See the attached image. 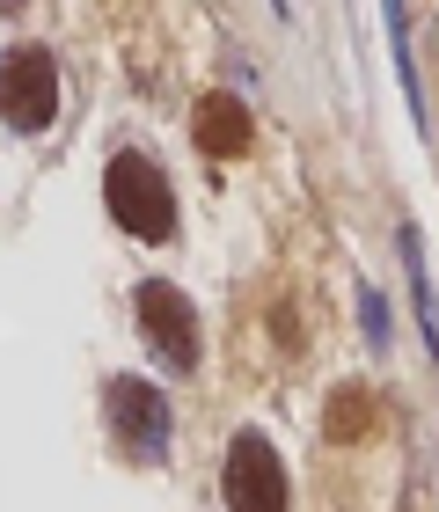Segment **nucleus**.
I'll use <instances>...</instances> for the list:
<instances>
[{
    "instance_id": "f257e3e1",
    "label": "nucleus",
    "mask_w": 439,
    "mask_h": 512,
    "mask_svg": "<svg viewBox=\"0 0 439 512\" xmlns=\"http://www.w3.org/2000/svg\"><path fill=\"white\" fill-rule=\"evenodd\" d=\"M103 198H110V220H118L132 242H169L176 235V191H169V176H161V161H147L140 147L110 154Z\"/></svg>"
},
{
    "instance_id": "f03ea898",
    "label": "nucleus",
    "mask_w": 439,
    "mask_h": 512,
    "mask_svg": "<svg viewBox=\"0 0 439 512\" xmlns=\"http://www.w3.org/2000/svg\"><path fill=\"white\" fill-rule=\"evenodd\" d=\"M103 417H110V439L125 447V461H169V403H161L154 381L110 374L103 381Z\"/></svg>"
},
{
    "instance_id": "7ed1b4c3",
    "label": "nucleus",
    "mask_w": 439,
    "mask_h": 512,
    "mask_svg": "<svg viewBox=\"0 0 439 512\" xmlns=\"http://www.w3.org/2000/svg\"><path fill=\"white\" fill-rule=\"evenodd\" d=\"M0 118L15 132H44L59 118V66L44 44H15L0 52Z\"/></svg>"
},
{
    "instance_id": "20e7f679",
    "label": "nucleus",
    "mask_w": 439,
    "mask_h": 512,
    "mask_svg": "<svg viewBox=\"0 0 439 512\" xmlns=\"http://www.w3.org/2000/svg\"><path fill=\"white\" fill-rule=\"evenodd\" d=\"M220 491H227V512H286L293 491H286V461L264 432H235L227 447V469H220Z\"/></svg>"
},
{
    "instance_id": "39448f33",
    "label": "nucleus",
    "mask_w": 439,
    "mask_h": 512,
    "mask_svg": "<svg viewBox=\"0 0 439 512\" xmlns=\"http://www.w3.org/2000/svg\"><path fill=\"white\" fill-rule=\"evenodd\" d=\"M132 300H140V330L161 352V366H169V374H191L198 366V315H191V300H183L176 286H161V278H147Z\"/></svg>"
},
{
    "instance_id": "423d86ee",
    "label": "nucleus",
    "mask_w": 439,
    "mask_h": 512,
    "mask_svg": "<svg viewBox=\"0 0 439 512\" xmlns=\"http://www.w3.org/2000/svg\"><path fill=\"white\" fill-rule=\"evenodd\" d=\"M191 132H198V147L213 154V161H235V154H249V139H257V125H249V110H242V96H198V110H191Z\"/></svg>"
},
{
    "instance_id": "0eeeda50",
    "label": "nucleus",
    "mask_w": 439,
    "mask_h": 512,
    "mask_svg": "<svg viewBox=\"0 0 439 512\" xmlns=\"http://www.w3.org/2000/svg\"><path fill=\"white\" fill-rule=\"evenodd\" d=\"M322 425H330V439H359L366 425H374V395L366 388H337L330 410H322Z\"/></svg>"
},
{
    "instance_id": "6e6552de",
    "label": "nucleus",
    "mask_w": 439,
    "mask_h": 512,
    "mask_svg": "<svg viewBox=\"0 0 439 512\" xmlns=\"http://www.w3.org/2000/svg\"><path fill=\"white\" fill-rule=\"evenodd\" d=\"M359 315H366V337H374V352H388V300H381L374 286L359 293Z\"/></svg>"
},
{
    "instance_id": "1a4fd4ad",
    "label": "nucleus",
    "mask_w": 439,
    "mask_h": 512,
    "mask_svg": "<svg viewBox=\"0 0 439 512\" xmlns=\"http://www.w3.org/2000/svg\"><path fill=\"white\" fill-rule=\"evenodd\" d=\"M15 8H22V0H0V15H15Z\"/></svg>"
}]
</instances>
